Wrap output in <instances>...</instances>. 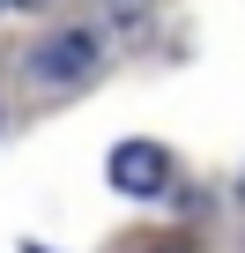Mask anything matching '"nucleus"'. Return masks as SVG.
<instances>
[{
    "mask_svg": "<svg viewBox=\"0 0 245 253\" xmlns=\"http://www.w3.org/2000/svg\"><path fill=\"white\" fill-rule=\"evenodd\" d=\"M97 60H104V38H97V30H52V38L30 52V75H37L45 89H67V82H82Z\"/></svg>",
    "mask_w": 245,
    "mask_h": 253,
    "instance_id": "obj_1",
    "label": "nucleus"
},
{
    "mask_svg": "<svg viewBox=\"0 0 245 253\" xmlns=\"http://www.w3.org/2000/svg\"><path fill=\"white\" fill-rule=\"evenodd\" d=\"M164 179H171V157L156 149V142H119L111 149V186L119 194H164Z\"/></svg>",
    "mask_w": 245,
    "mask_h": 253,
    "instance_id": "obj_2",
    "label": "nucleus"
},
{
    "mask_svg": "<svg viewBox=\"0 0 245 253\" xmlns=\"http://www.w3.org/2000/svg\"><path fill=\"white\" fill-rule=\"evenodd\" d=\"M15 8H45V0H15Z\"/></svg>",
    "mask_w": 245,
    "mask_h": 253,
    "instance_id": "obj_3",
    "label": "nucleus"
},
{
    "mask_svg": "<svg viewBox=\"0 0 245 253\" xmlns=\"http://www.w3.org/2000/svg\"><path fill=\"white\" fill-rule=\"evenodd\" d=\"M0 8H8V0H0Z\"/></svg>",
    "mask_w": 245,
    "mask_h": 253,
    "instance_id": "obj_4",
    "label": "nucleus"
}]
</instances>
